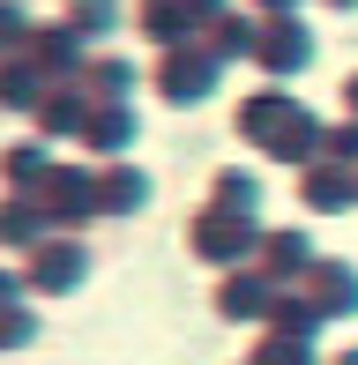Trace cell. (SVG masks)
Returning <instances> with one entry per match:
<instances>
[{"label": "cell", "instance_id": "obj_11", "mask_svg": "<svg viewBox=\"0 0 358 365\" xmlns=\"http://www.w3.org/2000/svg\"><path fill=\"white\" fill-rule=\"evenodd\" d=\"M217 202H239V209H254V179H247V172H217Z\"/></svg>", "mask_w": 358, "mask_h": 365}, {"label": "cell", "instance_id": "obj_10", "mask_svg": "<svg viewBox=\"0 0 358 365\" xmlns=\"http://www.w3.org/2000/svg\"><path fill=\"white\" fill-rule=\"evenodd\" d=\"M247 38H254L247 23H217V45H209V53H217V60H239V53H247Z\"/></svg>", "mask_w": 358, "mask_h": 365}, {"label": "cell", "instance_id": "obj_1", "mask_svg": "<svg viewBox=\"0 0 358 365\" xmlns=\"http://www.w3.org/2000/svg\"><path fill=\"white\" fill-rule=\"evenodd\" d=\"M306 60H314V38H306V23H269V38H262V68L269 75H299Z\"/></svg>", "mask_w": 358, "mask_h": 365}, {"label": "cell", "instance_id": "obj_14", "mask_svg": "<svg viewBox=\"0 0 358 365\" xmlns=\"http://www.w3.org/2000/svg\"><path fill=\"white\" fill-rule=\"evenodd\" d=\"M269 261H306V239H299V231H291V239L269 231Z\"/></svg>", "mask_w": 358, "mask_h": 365}, {"label": "cell", "instance_id": "obj_4", "mask_svg": "<svg viewBox=\"0 0 358 365\" xmlns=\"http://www.w3.org/2000/svg\"><path fill=\"white\" fill-rule=\"evenodd\" d=\"M321 313H358V269H336V261H321Z\"/></svg>", "mask_w": 358, "mask_h": 365}, {"label": "cell", "instance_id": "obj_7", "mask_svg": "<svg viewBox=\"0 0 358 365\" xmlns=\"http://www.w3.org/2000/svg\"><path fill=\"white\" fill-rule=\"evenodd\" d=\"M306 202H314V209H329V202H351V179H336V172H314V179H306Z\"/></svg>", "mask_w": 358, "mask_h": 365}, {"label": "cell", "instance_id": "obj_8", "mask_svg": "<svg viewBox=\"0 0 358 365\" xmlns=\"http://www.w3.org/2000/svg\"><path fill=\"white\" fill-rule=\"evenodd\" d=\"M68 15H75V30H112V0H68Z\"/></svg>", "mask_w": 358, "mask_h": 365}, {"label": "cell", "instance_id": "obj_18", "mask_svg": "<svg viewBox=\"0 0 358 365\" xmlns=\"http://www.w3.org/2000/svg\"><path fill=\"white\" fill-rule=\"evenodd\" d=\"M336 365H358V351H344V358H336Z\"/></svg>", "mask_w": 358, "mask_h": 365}, {"label": "cell", "instance_id": "obj_20", "mask_svg": "<svg viewBox=\"0 0 358 365\" xmlns=\"http://www.w3.org/2000/svg\"><path fill=\"white\" fill-rule=\"evenodd\" d=\"M351 105H358V82H351Z\"/></svg>", "mask_w": 358, "mask_h": 365}, {"label": "cell", "instance_id": "obj_9", "mask_svg": "<svg viewBox=\"0 0 358 365\" xmlns=\"http://www.w3.org/2000/svg\"><path fill=\"white\" fill-rule=\"evenodd\" d=\"M194 246L217 261V254H239V246H247V231H217V224H202V231H194Z\"/></svg>", "mask_w": 358, "mask_h": 365}, {"label": "cell", "instance_id": "obj_21", "mask_svg": "<svg viewBox=\"0 0 358 365\" xmlns=\"http://www.w3.org/2000/svg\"><path fill=\"white\" fill-rule=\"evenodd\" d=\"M269 8H276V0H269Z\"/></svg>", "mask_w": 358, "mask_h": 365}, {"label": "cell", "instance_id": "obj_15", "mask_svg": "<svg viewBox=\"0 0 358 365\" xmlns=\"http://www.w3.org/2000/svg\"><path fill=\"white\" fill-rule=\"evenodd\" d=\"M90 82H97V90H127V68H120V60H97Z\"/></svg>", "mask_w": 358, "mask_h": 365}, {"label": "cell", "instance_id": "obj_5", "mask_svg": "<svg viewBox=\"0 0 358 365\" xmlns=\"http://www.w3.org/2000/svg\"><path fill=\"white\" fill-rule=\"evenodd\" d=\"M202 90H209L202 60H172V68H165V97H172V105H202Z\"/></svg>", "mask_w": 358, "mask_h": 365}, {"label": "cell", "instance_id": "obj_6", "mask_svg": "<svg viewBox=\"0 0 358 365\" xmlns=\"http://www.w3.org/2000/svg\"><path fill=\"white\" fill-rule=\"evenodd\" d=\"M90 142L97 149H127V142H135V112H105V120H90Z\"/></svg>", "mask_w": 358, "mask_h": 365}, {"label": "cell", "instance_id": "obj_17", "mask_svg": "<svg viewBox=\"0 0 358 365\" xmlns=\"http://www.w3.org/2000/svg\"><path fill=\"white\" fill-rule=\"evenodd\" d=\"M15 30H23V8H8V0H0V45H8Z\"/></svg>", "mask_w": 358, "mask_h": 365}, {"label": "cell", "instance_id": "obj_19", "mask_svg": "<svg viewBox=\"0 0 358 365\" xmlns=\"http://www.w3.org/2000/svg\"><path fill=\"white\" fill-rule=\"evenodd\" d=\"M329 8H358V0H329Z\"/></svg>", "mask_w": 358, "mask_h": 365}, {"label": "cell", "instance_id": "obj_13", "mask_svg": "<svg viewBox=\"0 0 358 365\" xmlns=\"http://www.w3.org/2000/svg\"><path fill=\"white\" fill-rule=\"evenodd\" d=\"M38 164H45V149H30V142H23V149H8V179H30Z\"/></svg>", "mask_w": 358, "mask_h": 365}, {"label": "cell", "instance_id": "obj_2", "mask_svg": "<svg viewBox=\"0 0 358 365\" xmlns=\"http://www.w3.org/2000/svg\"><path fill=\"white\" fill-rule=\"evenodd\" d=\"M150 202V179L135 172V164H112L105 179H97V209H105V217H127V209H142Z\"/></svg>", "mask_w": 358, "mask_h": 365}, {"label": "cell", "instance_id": "obj_12", "mask_svg": "<svg viewBox=\"0 0 358 365\" xmlns=\"http://www.w3.org/2000/svg\"><path fill=\"white\" fill-rule=\"evenodd\" d=\"M30 231H38V224H30V209H23V202H0V239L15 246V239H30Z\"/></svg>", "mask_w": 358, "mask_h": 365}, {"label": "cell", "instance_id": "obj_3", "mask_svg": "<svg viewBox=\"0 0 358 365\" xmlns=\"http://www.w3.org/2000/svg\"><path fill=\"white\" fill-rule=\"evenodd\" d=\"M75 284H83V246H45V254H38V276H30V291H75Z\"/></svg>", "mask_w": 358, "mask_h": 365}, {"label": "cell", "instance_id": "obj_16", "mask_svg": "<svg viewBox=\"0 0 358 365\" xmlns=\"http://www.w3.org/2000/svg\"><path fill=\"white\" fill-rule=\"evenodd\" d=\"M254 365H314V358H306L299 343H291V351H284V343H276V351H262V358H254Z\"/></svg>", "mask_w": 358, "mask_h": 365}]
</instances>
